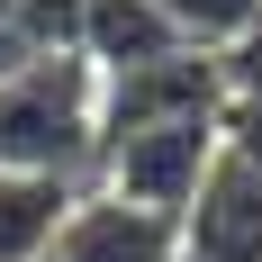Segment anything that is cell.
<instances>
[{
    "instance_id": "obj_1",
    "label": "cell",
    "mask_w": 262,
    "mask_h": 262,
    "mask_svg": "<svg viewBox=\"0 0 262 262\" xmlns=\"http://www.w3.org/2000/svg\"><path fill=\"white\" fill-rule=\"evenodd\" d=\"M100 163V73L81 54H36L0 81V172L81 181Z\"/></svg>"
},
{
    "instance_id": "obj_2",
    "label": "cell",
    "mask_w": 262,
    "mask_h": 262,
    "mask_svg": "<svg viewBox=\"0 0 262 262\" xmlns=\"http://www.w3.org/2000/svg\"><path fill=\"white\" fill-rule=\"evenodd\" d=\"M217 154H226V127H217V118H172V127L108 136L91 172H100V190H108V199H127V208L172 217V226H181V217H190V199H199V181L217 172Z\"/></svg>"
},
{
    "instance_id": "obj_3",
    "label": "cell",
    "mask_w": 262,
    "mask_h": 262,
    "mask_svg": "<svg viewBox=\"0 0 262 262\" xmlns=\"http://www.w3.org/2000/svg\"><path fill=\"white\" fill-rule=\"evenodd\" d=\"M46 262H181V226L108 199V190H81Z\"/></svg>"
},
{
    "instance_id": "obj_4",
    "label": "cell",
    "mask_w": 262,
    "mask_h": 262,
    "mask_svg": "<svg viewBox=\"0 0 262 262\" xmlns=\"http://www.w3.org/2000/svg\"><path fill=\"white\" fill-rule=\"evenodd\" d=\"M181 262H262V181L235 154H217V172L199 181V199H190Z\"/></svg>"
},
{
    "instance_id": "obj_5",
    "label": "cell",
    "mask_w": 262,
    "mask_h": 262,
    "mask_svg": "<svg viewBox=\"0 0 262 262\" xmlns=\"http://www.w3.org/2000/svg\"><path fill=\"white\" fill-rule=\"evenodd\" d=\"M73 54L91 73H136L154 54H181L163 0H81V27H73Z\"/></svg>"
},
{
    "instance_id": "obj_6",
    "label": "cell",
    "mask_w": 262,
    "mask_h": 262,
    "mask_svg": "<svg viewBox=\"0 0 262 262\" xmlns=\"http://www.w3.org/2000/svg\"><path fill=\"white\" fill-rule=\"evenodd\" d=\"M81 181H36V172H0V262H46Z\"/></svg>"
},
{
    "instance_id": "obj_7",
    "label": "cell",
    "mask_w": 262,
    "mask_h": 262,
    "mask_svg": "<svg viewBox=\"0 0 262 262\" xmlns=\"http://www.w3.org/2000/svg\"><path fill=\"white\" fill-rule=\"evenodd\" d=\"M163 18H172L181 46L226 54V46H244V36L262 27V0H163Z\"/></svg>"
},
{
    "instance_id": "obj_8",
    "label": "cell",
    "mask_w": 262,
    "mask_h": 262,
    "mask_svg": "<svg viewBox=\"0 0 262 262\" xmlns=\"http://www.w3.org/2000/svg\"><path fill=\"white\" fill-rule=\"evenodd\" d=\"M217 127H226V154L262 181V100H226V118H217Z\"/></svg>"
},
{
    "instance_id": "obj_9",
    "label": "cell",
    "mask_w": 262,
    "mask_h": 262,
    "mask_svg": "<svg viewBox=\"0 0 262 262\" xmlns=\"http://www.w3.org/2000/svg\"><path fill=\"white\" fill-rule=\"evenodd\" d=\"M217 63H226V100H262V27L244 36V46H226Z\"/></svg>"
}]
</instances>
